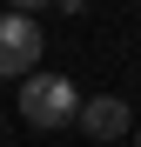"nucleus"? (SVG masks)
Returning a JSON list of instances; mask_svg holds the SVG:
<instances>
[{
    "instance_id": "obj_3",
    "label": "nucleus",
    "mask_w": 141,
    "mask_h": 147,
    "mask_svg": "<svg viewBox=\"0 0 141 147\" xmlns=\"http://www.w3.org/2000/svg\"><path fill=\"white\" fill-rule=\"evenodd\" d=\"M81 127H87V140H121L128 134V100L121 94H101V100H81Z\"/></svg>"
},
{
    "instance_id": "obj_1",
    "label": "nucleus",
    "mask_w": 141,
    "mask_h": 147,
    "mask_svg": "<svg viewBox=\"0 0 141 147\" xmlns=\"http://www.w3.org/2000/svg\"><path fill=\"white\" fill-rule=\"evenodd\" d=\"M20 114H27V127H67L81 114V94L67 74H27L20 80Z\"/></svg>"
},
{
    "instance_id": "obj_4",
    "label": "nucleus",
    "mask_w": 141,
    "mask_h": 147,
    "mask_svg": "<svg viewBox=\"0 0 141 147\" xmlns=\"http://www.w3.org/2000/svg\"><path fill=\"white\" fill-rule=\"evenodd\" d=\"M134 147H141V134H134Z\"/></svg>"
},
{
    "instance_id": "obj_2",
    "label": "nucleus",
    "mask_w": 141,
    "mask_h": 147,
    "mask_svg": "<svg viewBox=\"0 0 141 147\" xmlns=\"http://www.w3.org/2000/svg\"><path fill=\"white\" fill-rule=\"evenodd\" d=\"M40 60V20L34 13H0V80H27Z\"/></svg>"
}]
</instances>
